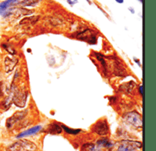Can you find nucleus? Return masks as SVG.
I'll return each instance as SVG.
<instances>
[{"label":"nucleus","mask_w":156,"mask_h":151,"mask_svg":"<svg viewBox=\"0 0 156 151\" xmlns=\"http://www.w3.org/2000/svg\"><path fill=\"white\" fill-rule=\"evenodd\" d=\"M42 130V126L37 125L35 127H31L30 129H28L26 131H23V132H20L18 135H17V138H24L26 136H29V135H32V134H35L36 133L39 132V131Z\"/></svg>","instance_id":"1a4fd4ad"},{"label":"nucleus","mask_w":156,"mask_h":151,"mask_svg":"<svg viewBox=\"0 0 156 151\" xmlns=\"http://www.w3.org/2000/svg\"><path fill=\"white\" fill-rule=\"evenodd\" d=\"M86 1H87V2H88L89 4H91V2H90V0H86Z\"/></svg>","instance_id":"5701e85b"},{"label":"nucleus","mask_w":156,"mask_h":151,"mask_svg":"<svg viewBox=\"0 0 156 151\" xmlns=\"http://www.w3.org/2000/svg\"><path fill=\"white\" fill-rule=\"evenodd\" d=\"M27 97H28V94L27 93H24L23 91H17L13 94V103L17 106L20 107V108H23V107L25 105L26 100H27Z\"/></svg>","instance_id":"6e6552de"},{"label":"nucleus","mask_w":156,"mask_h":151,"mask_svg":"<svg viewBox=\"0 0 156 151\" xmlns=\"http://www.w3.org/2000/svg\"><path fill=\"white\" fill-rule=\"evenodd\" d=\"M62 132V127H61V124L56 123H50V125L48 126L47 129V133H50V134H61Z\"/></svg>","instance_id":"f8f14e48"},{"label":"nucleus","mask_w":156,"mask_h":151,"mask_svg":"<svg viewBox=\"0 0 156 151\" xmlns=\"http://www.w3.org/2000/svg\"><path fill=\"white\" fill-rule=\"evenodd\" d=\"M95 56H96V58L98 59V61L101 63V64H102V67H103L104 72H105V75H107L108 67H107V62L105 61V56L102 55L101 53H95Z\"/></svg>","instance_id":"dca6fc26"},{"label":"nucleus","mask_w":156,"mask_h":151,"mask_svg":"<svg viewBox=\"0 0 156 151\" xmlns=\"http://www.w3.org/2000/svg\"><path fill=\"white\" fill-rule=\"evenodd\" d=\"M42 0H18L17 4L23 7H35Z\"/></svg>","instance_id":"9b49d317"},{"label":"nucleus","mask_w":156,"mask_h":151,"mask_svg":"<svg viewBox=\"0 0 156 151\" xmlns=\"http://www.w3.org/2000/svg\"><path fill=\"white\" fill-rule=\"evenodd\" d=\"M139 91H140V94H143V86H140V87H139Z\"/></svg>","instance_id":"6ab92c4d"},{"label":"nucleus","mask_w":156,"mask_h":151,"mask_svg":"<svg viewBox=\"0 0 156 151\" xmlns=\"http://www.w3.org/2000/svg\"><path fill=\"white\" fill-rule=\"evenodd\" d=\"M114 63L113 72H114L115 75L119 76H123L126 74V71L125 68H123V65L121 64V62L115 61Z\"/></svg>","instance_id":"ddd939ff"},{"label":"nucleus","mask_w":156,"mask_h":151,"mask_svg":"<svg viewBox=\"0 0 156 151\" xmlns=\"http://www.w3.org/2000/svg\"><path fill=\"white\" fill-rule=\"evenodd\" d=\"M81 151H101V147H96L94 143H86L83 144L81 147Z\"/></svg>","instance_id":"2eb2a0df"},{"label":"nucleus","mask_w":156,"mask_h":151,"mask_svg":"<svg viewBox=\"0 0 156 151\" xmlns=\"http://www.w3.org/2000/svg\"><path fill=\"white\" fill-rule=\"evenodd\" d=\"M142 147V143L138 141L123 140L118 147L117 151H138Z\"/></svg>","instance_id":"7ed1b4c3"},{"label":"nucleus","mask_w":156,"mask_h":151,"mask_svg":"<svg viewBox=\"0 0 156 151\" xmlns=\"http://www.w3.org/2000/svg\"><path fill=\"white\" fill-rule=\"evenodd\" d=\"M93 131L101 136H105L109 133V126L105 120H100L93 127Z\"/></svg>","instance_id":"39448f33"},{"label":"nucleus","mask_w":156,"mask_h":151,"mask_svg":"<svg viewBox=\"0 0 156 151\" xmlns=\"http://www.w3.org/2000/svg\"><path fill=\"white\" fill-rule=\"evenodd\" d=\"M5 70L6 72H11L17 64V59L12 57H6L5 58Z\"/></svg>","instance_id":"9d476101"},{"label":"nucleus","mask_w":156,"mask_h":151,"mask_svg":"<svg viewBox=\"0 0 156 151\" xmlns=\"http://www.w3.org/2000/svg\"><path fill=\"white\" fill-rule=\"evenodd\" d=\"M1 85H2V83H0V95H2V88H1Z\"/></svg>","instance_id":"4be33fe9"},{"label":"nucleus","mask_w":156,"mask_h":151,"mask_svg":"<svg viewBox=\"0 0 156 151\" xmlns=\"http://www.w3.org/2000/svg\"><path fill=\"white\" fill-rule=\"evenodd\" d=\"M97 145L99 147H105V148H109L112 146V143L110 140L108 138H103L99 139L97 142Z\"/></svg>","instance_id":"4468645a"},{"label":"nucleus","mask_w":156,"mask_h":151,"mask_svg":"<svg viewBox=\"0 0 156 151\" xmlns=\"http://www.w3.org/2000/svg\"><path fill=\"white\" fill-rule=\"evenodd\" d=\"M116 2H118V3H119V4H122L124 2V0H115Z\"/></svg>","instance_id":"412c9836"},{"label":"nucleus","mask_w":156,"mask_h":151,"mask_svg":"<svg viewBox=\"0 0 156 151\" xmlns=\"http://www.w3.org/2000/svg\"><path fill=\"white\" fill-rule=\"evenodd\" d=\"M123 120L131 127L136 129H140L143 126L141 115L136 111L127 112L123 116Z\"/></svg>","instance_id":"f03ea898"},{"label":"nucleus","mask_w":156,"mask_h":151,"mask_svg":"<svg viewBox=\"0 0 156 151\" xmlns=\"http://www.w3.org/2000/svg\"><path fill=\"white\" fill-rule=\"evenodd\" d=\"M62 129H64V131L69 134H78L79 133L81 132V129H73V128H70V127H67V126L64 125V124H61Z\"/></svg>","instance_id":"f3484780"},{"label":"nucleus","mask_w":156,"mask_h":151,"mask_svg":"<svg viewBox=\"0 0 156 151\" xmlns=\"http://www.w3.org/2000/svg\"><path fill=\"white\" fill-rule=\"evenodd\" d=\"M18 0H6L0 3V15L3 17H6L12 14L13 12V5L17 3Z\"/></svg>","instance_id":"20e7f679"},{"label":"nucleus","mask_w":156,"mask_h":151,"mask_svg":"<svg viewBox=\"0 0 156 151\" xmlns=\"http://www.w3.org/2000/svg\"><path fill=\"white\" fill-rule=\"evenodd\" d=\"M93 31H94L90 29L84 30V31L79 33L77 38L79 39H81V40L87 41L90 44H95L97 42V37H96V35Z\"/></svg>","instance_id":"423d86ee"},{"label":"nucleus","mask_w":156,"mask_h":151,"mask_svg":"<svg viewBox=\"0 0 156 151\" xmlns=\"http://www.w3.org/2000/svg\"><path fill=\"white\" fill-rule=\"evenodd\" d=\"M78 2H79L78 0H67V2L69 4L70 6H73L74 5L78 3Z\"/></svg>","instance_id":"a211bd4d"},{"label":"nucleus","mask_w":156,"mask_h":151,"mask_svg":"<svg viewBox=\"0 0 156 151\" xmlns=\"http://www.w3.org/2000/svg\"><path fill=\"white\" fill-rule=\"evenodd\" d=\"M138 1H139L140 2H143V0H138Z\"/></svg>","instance_id":"b1692460"},{"label":"nucleus","mask_w":156,"mask_h":151,"mask_svg":"<svg viewBox=\"0 0 156 151\" xmlns=\"http://www.w3.org/2000/svg\"><path fill=\"white\" fill-rule=\"evenodd\" d=\"M6 151H38L34 142L29 140L20 139L6 148Z\"/></svg>","instance_id":"f257e3e1"},{"label":"nucleus","mask_w":156,"mask_h":151,"mask_svg":"<svg viewBox=\"0 0 156 151\" xmlns=\"http://www.w3.org/2000/svg\"><path fill=\"white\" fill-rule=\"evenodd\" d=\"M128 9H129V11L131 12V13H135V10H134V9L133 7L128 8Z\"/></svg>","instance_id":"aec40b11"},{"label":"nucleus","mask_w":156,"mask_h":151,"mask_svg":"<svg viewBox=\"0 0 156 151\" xmlns=\"http://www.w3.org/2000/svg\"><path fill=\"white\" fill-rule=\"evenodd\" d=\"M27 112H28V111L25 110L21 111V112H15L14 114H13L11 117H9L7 120V121H6V127H7V128H12L17 122L23 120L24 118V116L27 115Z\"/></svg>","instance_id":"0eeeda50"}]
</instances>
